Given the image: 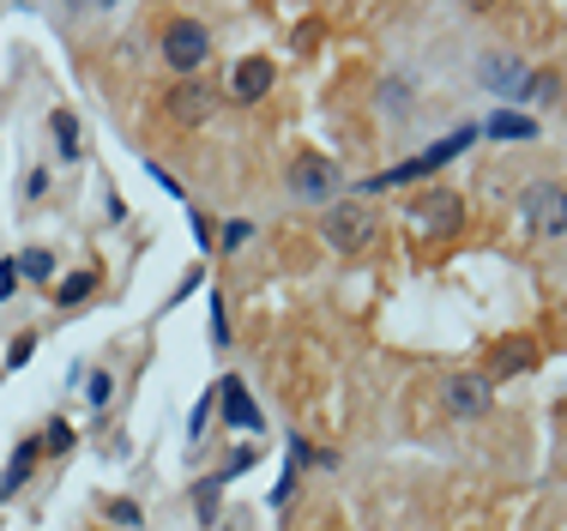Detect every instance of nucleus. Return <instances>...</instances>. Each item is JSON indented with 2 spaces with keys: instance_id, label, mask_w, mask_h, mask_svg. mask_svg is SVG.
Listing matches in <instances>:
<instances>
[{
  "instance_id": "nucleus-1",
  "label": "nucleus",
  "mask_w": 567,
  "mask_h": 531,
  "mask_svg": "<svg viewBox=\"0 0 567 531\" xmlns=\"http://www.w3.org/2000/svg\"><path fill=\"white\" fill-rule=\"evenodd\" d=\"M158 55L175 79H200V67L212 61V31L200 19H170L158 31Z\"/></svg>"
},
{
  "instance_id": "nucleus-2",
  "label": "nucleus",
  "mask_w": 567,
  "mask_h": 531,
  "mask_svg": "<svg viewBox=\"0 0 567 531\" xmlns=\"http://www.w3.org/2000/svg\"><path fill=\"white\" fill-rule=\"evenodd\" d=\"M375 230H381V217H375V205H368V200H332L327 217H320V236H327V248H339V254L368 248Z\"/></svg>"
},
{
  "instance_id": "nucleus-3",
  "label": "nucleus",
  "mask_w": 567,
  "mask_h": 531,
  "mask_svg": "<svg viewBox=\"0 0 567 531\" xmlns=\"http://www.w3.org/2000/svg\"><path fill=\"white\" fill-rule=\"evenodd\" d=\"M339 188H344V170L332 158H320V151H302V158L290 163V193L302 205H332Z\"/></svg>"
},
{
  "instance_id": "nucleus-4",
  "label": "nucleus",
  "mask_w": 567,
  "mask_h": 531,
  "mask_svg": "<svg viewBox=\"0 0 567 531\" xmlns=\"http://www.w3.org/2000/svg\"><path fill=\"white\" fill-rule=\"evenodd\" d=\"M217 103H224V91L205 85V79H175L163 91V115H170L175 127H205L217 115Z\"/></svg>"
},
{
  "instance_id": "nucleus-5",
  "label": "nucleus",
  "mask_w": 567,
  "mask_h": 531,
  "mask_svg": "<svg viewBox=\"0 0 567 531\" xmlns=\"http://www.w3.org/2000/svg\"><path fill=\"white\" fill-rule=\"evenodd\" d=\"M217 411H224V429H236V435H248V442H260L266 417H260V405H254L248 381L224 374V381H217Z\"/></svg>"
},
{
  "instance_id": "nucleus-6",
  "label": "nucleus",
  "mask_w": 567,
  "mask_h": 531,
  "mask_svg": "<svg viewBox=\"0 0 567 531\" xmlns=\"http://www.w3.org/2000/svg\"><path fill=\"white\" fill-rule=\"evenodd\" d=\"M525 217H532L537 236H567V193L556 181H532L525 188Z\"/></svg>"
},
{
  "instance_id": "nucleus-7",
  "label": "nucleus",
  "mask_w": 567,
  "mask_h": 531,
  "mask_svg": "<svg viewBox=\"0 0 567 531\" xmlns=\"http://www.w3.org/2000/svg\"><path fill=\"white\" fill-rule=\"evenodd\" d=\"M410 217H417L429 236H453V230L466 224V205H459V193H453V188H429L417 205H410Z\"/></svg>"
},
{
  "instance_id": "nucleus-8",
  "label": "nucleus",
  "mask_w": 567,
  "mask_h": 531,
  "mask_svg": "<svg viewBox=\"0 0 567 531\" xmlns=\"http://www.w3.org/2000/svg\"><path fill=\"white\" fill-rule=\"evenodd\" d=\"M495 405V381L489 374H447V411L453 417H483Z\"/></svg>"
},
{
  "instance_id": "nucleus-9",
  "label": "nucleus",
  "mask_w": 567,
  "mask_h": 531,
  "mask_svg": "<svg viewBox=\"0 0 567 531\" xmlns=\"http://www.w3.org/2000/svg\"><path fill=\"white\" fill-rule=\"evenodd\" d=\"M272 79H278V67L266 55H248V61H236L229 67V91L224 97H236V103H260L266 91H272Z\"/></svg>"
},
{
  "instance_id": "nucleus-10",
  "label": "nucleus",
  "mask_w": 567,
  "mask_h": 531,
  "mask_svg": "<svg viewBox=\"0 0 567 531\" xmlns=\"http://www.w3.org/2000/svg\"><path fill=\"white\" fill-rule=\"evenodd\" d=\"M532 369H537L532 339H501L495 344V374H489V381H513V374H532Z\"/></svg>"
},
{
  "instance_id": "nucleus-11",
  "label": "nucleus",
  "mask_w": 567,
  "mask_h": 531,
  "mask_svg": "<svg viewBox=\"0 0 567 531\" xmlns=\"http://www.w3.org/2000/svg\"><path fill=\"white\" fill-rule=\"evenodd\" d=\"M36 459H43V442H36V435H31V442H19V453L7 459V477H0V501H12L24 484H31Z\"/></svg>"
},
{
  "instance_id": "nucleus-12",
  "label": "nucleus",
  "mask_w": 567,
  "mask_h": 531,
  "mask_svg": "<svg viewBox=\"0 0 567 531\" xmlns=\"http://www.w3.org/2000/svg\"><path fill=\"white\" fill-rule=\"evenodd\" d=\"M477 79H483L489 91H507V97H513V85L525 79V67L513 55H483V61H477Z\"/></svg>"
},
{
  "instance_id": "nucleus-13",
  "label": "nucleus",
  "mask_w": 567,
  "mask_h": 531,
  "mask_svg": "<svg viewBox=\"0 0 567 531\" xmlns=\"http://www.w3.org/2000/svg\"><path fill=\"white\" fill-rule=\"evenodd\" d=\"M49 134H55V151H61V158H67V163H79V158H85V139H79V115H73V109H55V115H49Z\"/></svg>"
},
{
  "instance_id": "nucleus-14",
  "label": "nucleus",
  "mask_w": 567,
  "mask_h": 531,
  "mask_svg": "<svg viewBox=\"0 0 567 531\" xmlns=\"http://www.w3.org/2000/svg\"><path fill=\"white\" fill-rule=\"evenodd\" d=\"M483 134L489 139H513V146H520V139H537V121H532V115H520V109H495L483 121Z\"/></svg>"
},
{
  "instance_id": "nucleus-15",
  "label": "nucleus",
  "mask_w": 567,
  "mask_h": 531,
  "mask_svg": "<svg viewBox=\"0 0 567 531\" xmlns=\"http://www.w3.org/2000/svg\"><path fill=\"white\" fill-rule=\"evenodd\" d=\"M97 284H103V278L85 266V272H67V278H61L49 296H55V308H79V302H92V296H97Z\"/></svg>"
},
{
  "instance_id": "nucleus-16",
  "label": "nucleus",
  "mask_w": 567,
  "mask_h": 531,
  "mask_svg": "<svg viewBox=\"0 0 567 531\" xmlns=\"http://www.w3.org/2000/svg\"><path fill=\"white\" fill-rule=\"evenodd\" d=\"M561 97V73H525L520 85H513V103H556Z\"/></svg>"
},
{
  "instance_id": "nucleus-17",
  "label": "nucleus",
  "mask_w": 567,
  "mask_h": 531,
  "mask_svg": "<svg viewBox=\"0 0 567 531\" xmlns=\"http://www.w3.org/2000/svg\"><path fill=\"white\" fill-rule=\"evenodd\" d=\"M308 459H314V453H308L302 435H296V442H290V459H284V477H278V489H272V508H284V501H290V489H296V477L308 471Z\"/></svg>"
},
{
  "instance_id": "nucleus-18",
  "label": "nucleus",
  "mask_w": 567,
  "mask_h": 531,
  "mask_svg": "<svg viewBox=\"0 0 567 531\" xmlns=\"http://www.w3.org/2000/svg\"><path fill=\"white\" fill-rule=\"evenodd\" d=\"M254 459H260V442H242V447L224 459V471H217V477H224V484H236V477H248V471H254Z\"/></svg>"
},
{
  "instance_id": "nucleus-19",
  "label": "nucleus",
  "mask_w": 567,
  "mask_h": 531,
  "mask_svg": "<svg viewBox=\"0 0 567 531\" xmlns=\"http://www.w3.org/2000/svg\"><path fill=\"white\" fill-rule=\"evenodd\" d=\"M212 417H217V386H212V393H200V405H193V417H188V442L193 447L205 442V423H212Z\"/></svg>"
},
{
  "instance_id": "nucleus-20",
  "label": "nucleus",
  "mask_w": 567,
  "mask_h": 531,
  "mask_svg": "<svg viewBox=\"0 0 567 531\" xmlns=\"http://www.w3.org/2000/svg\"><path fill=\"white\" fill-rule=\"evenodd\" d=\"M19 278H31V284H49V278H55V261H49L43 248H24V254H19Z\"/></svg>"
},
{
  "instance_id": "nucleus-21",
  "label": "nucleus",
  "mask_w": 567,
  "mask_h": 531,
  "mask_svg": "<svg viewBox=\"0 0 567 531\" xmlns=\"http://www.w3.org/2000/svg\"><path fill=\"white\" fill-rule=\"evenodd\" d=\"M248 242H254V224H248V217H229V224L217 230V248H224V254H242Z\"/></svg>"
},
{
  "instance_id": "nucleus-22",
  "label": "nucleus",
  "mask_w": 567,
  "mask_h": 531,
  "mask_svg": "<svg viewBox=\"0 0 567 531\" xmlns=\"http://www.w3.org/2000/svg\"><path fill=\"white\" fill-rule=\"evenodd\" d=\"M217 496H224V477H205V484L193 489V508H200V520H205V525L217 520Z\"/></svg>"
},
{
  "instance_id": "nucleus-23",
  "label": "nucleus",
  "mask_w": 567,
  "mask_h": 531,
  "mask_svg": "<svg viewBox=\"0 0 567 531\" xmlns=\"http://www.w3.org/2000/svg\"><path fill=\"white\" fill-rule=\"evenodd\" d=\"M73 442H79V435H73L67 417H55V423L43 429V453H73Z\"/></svg>"
},
{
  "instance_id": "nucleus-24",
  "label": "nucleus",
  "mask_w": 567,
  "mask_h": 531,
  "mask_svg": "<svg viewBox=\"0 0 567 531\" xmlns=\"http://www.w3.org/2000/svg\"><path fill=\"white\" fill-rule=\"evenodd\" d=\"M229 339H236V332H229V308H224V296L212 290V344H217V351H229Z\"/></svg>"
},
{
  "instance_id": "nucleus-25",
  "label": "nucleus",
  "mask_w": 567,
  "mask_h": 531,
  "mask_svg": "<svg viewBox=\"0 0 567 531\" xmlns=\"http://www.w3.org/2000/svg\"><path fill=\"white\" fill-rule=\"evenodd\" d=\"M109 520H115V525H146V513H139V501L115 496V501H109Z\"/></svg>"
},
{
  "instance_id": "nucleus-26",
  "label": "nucleus",
  "mask_w": 567,
  "mask_h": 531,
  "mask_svg": "<svg viewBox=\"0 0 567 531\" xmlns=\"http://www.w3.org/2000/svg\"><path fill=\"white\" fill-rule=\"evenodd\" d=\"M193 242H200V254H212L217 248V224L205 212H193Z\"/></svg>"
},
{
  "instance_id": "nucleus-27",
  "label": "nucleus",
  "mask_w": 567,
  "mask_h": 531,
  "mask_svg": "<svg viewBox=\"0 0 567 531\" xmlns=\"http://www.w3.org/2000/svg\"><path fill=\"white\" fill-rule=\"evenodd\" d=\"M85 393H92V405L103 411V405L115 399V374H109V369H103V374H92V386H85Z\"/></svg>"
},
{
  "instance_id": "nucleus-28",
  "label": "nucleus",
  "mask_w": 567,
  "mask_h": 531,
  "mask_svg": "<svg viewBox=\"0 0 567 531\" xmlns=\"http://www.w3.org/2000/svg\"><path fill=\"white\" fill-rule=\"evenodd\" d=\"M19 261H0V302H7V296H19Z\"/></svg>"
},
{
  "instance_id": "nucleus-29",
  "label": "nucleus",
  "mask_w": 567,
  "mask_h": 531,
  "mask_svg": "<svg viewBox=\"0 0 567 531\" xmlns=\"http://www.w3.org/2000/svg\"><path fill=\"white\" fill-rule=\"evenodd\" d=\"M31 357H36V339H19V344H7V369H24Z\"/></svg>"
},
{
  "instance_id": "nucleus-30",
  "label": "nucleus",
  "mask_w": 567,
  "mask_h": 531,
  "mask_svg": "<svg viewBox=\"0 0 567 531\" xmlns=\"http://www.w3.org/2000/svg\"><path fill=\"white\" fill-rule=\"evenodd\" d=\"M146 170H151V181H158V188H163V193H175V200H182V193H188V188H182V181H175L170 170H158V158H151V163H146Z\"/></svg>"
},
{
  "instance_id": "nucleus-31",
  "label": "nucleus",
  "mask_w": 567,
  "mask_h": 531,
  "mask_svg": "<svg viewBox=\"0 0 567 531\" xmlns=\"http://www.w3.org/2000/svg\"><path fill=\"white\" fill-rule=\"evenodd\" d=\"M24 193H31V200H43V193H49V170H31V188H24Z\"/></svg>"
}]
</instances>
